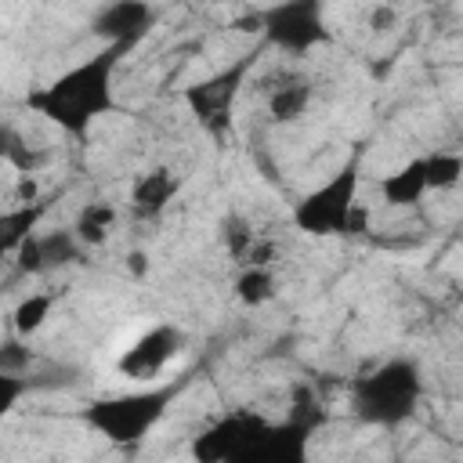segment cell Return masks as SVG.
<instances>
[{"instance_id":"obj_2","label":"cell","mask_w":463,"mask_h":463,"mask_svg":"<svg viewBox=\"0 0 463 463\" xmlns=\"http://www.w3.org/2000/svg\"><path fill=\"white\" fill-rule=\"evenodd\" d=\"M127 54H130V47H123V43H101L90 58L69 65L43 87L29 90L25 109H33L36 116L54 123L61 134L83 141L101 116L119 112L116 72Z\"/></svg>"},{"instance_id":"obj_9","label":"cell","mask_w":463,"mask_h":463,"mask_svg":"<svg viewBox=\"0 0 463 463\" xmlns=\"http://www.w3.org/2000/svg\"><path fill=\"white\" fill-rule=\"evenodd\" d=\"M156 18L159 14L148 0H105L90 18V33L101 43H123L134 51L152 33Z\"/></svg>"},{"instance_id":"obj_21","label":"cell","mask_w":463,"mask_h":463,"mask_svg":"<svg viewBox=\"0 0 463 463\" xmlns=\"http://www.w3.org/2000/svg\"><path fill=\"white\" fill-rule=\"evenodd\" d=\"M29 387H36V380H29V373H0V416L14 412L18 398L29 394Z\"/></svg>"},{"instance_id":"obj_17","label":"cell","mask_w":463,"mask_h":463,"mask_svg":"<svg viewBox=\"0 0 463 463\" xmlns=\"http://www.w3.org/2000/svg\"><path fill=\"white\" fill-rule=\"evenodd\" d=\"M257 239H260L257 228H253L242 213H224V217H221V246H224V253H228L235 264H242V260L250 257V250H253Z\"/></svg>"},{"instance_id":"obj_18","label":"cell","mask_w":463,"mask_h":463,"mask_svg":"<svg viewBox=\"0 0 463 463\" xmlns=\"http://www.w3.org/2000/svg\"><path fill=\"white\" fill-rule=\"evenodd\" d=\"M423 166H427V184L430 192H449L463 181V156L459 152H449V148H438L430 156H423Z\"/></svg>"},{"instance_id":"obj_22","label":"cell","mask_w":463,"mask_h":463,"mask_svg":"<svg viewBox=\"0 0 463 463\" xmlns=\"http://www.w3.org/2000/svg\"><path fill=\"white\" fill-rule=\"evenodd\" d=\"M29 362H33V354H29L25 344L7 340L0 347V373H29Z\"/></svg>"},{"instance_id":"obj_16","label":"cell","mask_w":463,"mask_h":463,"mask_svg":"<svg viewBox=\"0 0 463 463\" xmlns=\"http://www.w3.org/2000/svg\"><path fill=\"white\" fill-rule=\"evenodd\" d=\"M112 224H116V206L105 203V199H94V203H87V206L76 213L72 232L80 235V242H83L87 250H94V246H101V242L109 239Z\"/></svg>"},{"instance_id":"obj_3","label":"cell","mask_w":463,"mask_h":463,"mask_svg":"<svg viewBox=\"0 0 463 463\" xmlns=\"http://www.w3.org/2000/svg\"><path fill=\"white\" fill-rule=\"evenodd\" d=\"M423 402V369L409 354H394L351 380V412L380 430H394L416 416Z\"/></svg>"},{"instance_id":"obj_5","label":"cell","mask_w":463,"mask_h":463,"mask_svg":"<svg viewBox=\"0 0 463 463\" xmlns=\"http://www.w3.org/2000/svg\"><path fill=\"white\" fill-rule=\"evenodd\" d=\"M181 387L184 383L177 380V383H159V387H141V391L94 398L83 409V423L112 445H137L166 416V409H170V402L177 398Z\"/></svg>"},{"instance_id":"obj_4","label":"cell","mask_w":463,"mask_h":463,"mask_svg":"<svg viewBox=\"0 0 463 463\" xmlns=\"http://www.w3.org/2000/svg\"><path fill=\"white\" fill-rule=\"evenodd\" d=\"M362 188V159L351 152L322 184L304 192L293 203V228L315 239H333V235H358L365 232V210L358 203Z\"/></svg>"},{"instance_id":"obj_6","label":"cell","mask_w":463,"mask_h":463,"mask_svg":"<svg viewBox=\"0 0 463 463\" xmlns=\"http://www.w3.org/2000/svg\"><path fill=\"white\" fill-rule=\"evenodd\" d=\"M257 33L282 54L304 58L333 40L326 22V0H275L253 14Z\"/></svg>"},{"instance_id":"obj_10","label":"cell","mask_w":463,"mask_h":463,"mask_svg":"<svg viewBox=\"0 0 463 463\" xmlns=\"http://www.w3.org/2000/svg\"><path fill=\"white\" fill-rule=\"evenodd\" d=\"M83 253H87V246L80 242V235L72 228H58V232H33L11 257L22 275H43L51 268L76 264Z\"/></svg>"},{"instance_id":"obj_19","label":"cell","mask_w":463,"mask_h":463,"mask_svg":"<svg viewBox=\"0 0 463 463\" xmlns=\"http://www.w3.org/2000/svg\"><path fill=\"white\" fill-rule=\"evenodd\" d=\"M51 311H54V297H51V293H29V297L14 307L11 326H14V333L33 336V333L51 318Z\"/></svg>"},{"instance_id":"obj_23","label":"cell","mask_w":463,"mask_h":463,"mask_svg":"<svg viewBox=\"0 0 463 463\" xmlns=\"http://www.w3.org/2000/svg\"><path fill=\"white\" fill-rule=\"evenodd\" d=\"M398 25V11L391 7V4H376L373 11H369V29L373 33H391Z\"/></svg>"},{"instance_id":"obj_20","label":"cell","mask_w":463,"mask_h":463,"mask_svg":"<svg viewBox=\"0 0 463 463\" xmlns=\"http://www.w3.org/2000/svg\"><path fill=\"white\" fill-rule=\"evenodd\" d=\"M0 159L11 166V170H18V174H33L36 166H40V152H33L29 145H25V137L7 123L4 127V134H0Z\"/></svg>"},{"instance_id":"obj_13","label":"cell","mask_w":463,"mask_h":463,"mask_svg":"<svg viewBox=\"0 0 463 463\" xmlns=\"http://www.w3.org/2000/svg\"><path fill=\"white\" fill-rule=\"evenodd\" d=\"M311 101H315V87H311V80L289 72V76H282V80L268 90V119H271L275 127L297 123V119L311 109Z\"/></svg>"},{"instance_id":"obj_11","label":"cell","mask_w":463,"mask_h":463,"mask_svg":"<svg viewBox=\"0 0 463 463\" xmlns=\"http://www.w3.org/2000/svg\"><path fill=\"white\" fill-rule=\"evenodd\" d=\"M177 192H181V181L174 177V170L156 166V170H148V174H141L134 181V188H130V213L137 221H156L174 203Z\"/></svg>"},{"instance_id":"obj_8","label":"cell","mask_w":463,"mask_h":463,"mask_svg":"<svg viewBox=\"0 0 463 463\" xmlns=\"http://www.w3.org/2000/svg\"><path fill=\"white\" fill-rule=\"evenodd\" d=\"M181 347H184V329L174 322H156L130 347H123V354L116 358V373L127 380H152L181 354Z\"/></svg>"},{"instance_id":"obj_24","label":"cell","mask_w":463,"mask_h":463,"mask_svg":"<svg viewBox=\"0 0 463 463\" xmlns=\"http://www.w3.org/2000/svg\"><path fill=\"white\" fill-rule=\"evenodd\" d=\"M130 268H134V275L148 271V257H145V253H130Z\"/></svg>"},{"instance_id":"obj_15","label":"cell","mask_w":463,"mask_h":463,"mask_svg":"<svg viewBox=\"0 0 463 463\" xmlns=\"http://www.w3.org/2000/svg\"><path fill=\"white\" fill-rule=\"evenodd\" d=\"M279 297V275L271 264H242L235 275V300L246 307H264Z\"/></svg>"},{"instance_id":"obj_7","label":"cell","mask_w":463,"mask_h":463,"mask_svg":"<svg viewBox=\"0 0 463 463\" xmlns=\"http://www.w3.org/2000/svg\"><path fill=\"white\" fill-rule=\"evenodd\" d=\"M253 61H257V51H246V54L235 58L232 65H224V69H217V72H210V76H203V80H195V83L184 87L181 98H184L188 112L195 116V123H199L213 141H221V137L232 130V112H235L239 90H242V83H246Z\"/></svg>"},{"instance_id":"obj_14","label":"cell","mask_w":463,"mask_h":463,"mask_svg":"<svg viewBox=\"0 0 463 463\" xmlns=\"http://www.w3.org/2000/svg\"><path fill=\"white\" fill-rule=\"evenodd\" d=\"M47 213V199H33V203H14L11 210H4L0 217V250L14 253L40 224V217Z\"/></svg>"},{"instance_id":"obj_12","label":"cell","mask_w":463,"mask_h":463,"mask_svg":"<svg viewBox=\"0 0 463 463\" xmlns=\"http://www.w3.org/2000/svg\"><path fill=\"white\" fill-rule=\"evenodd\" d=\"M427 192H430V184H427L423 156L405 159L402 166H394L391 174L380 177V199H383V206H398V210H405V206H416Z\"/></svg>"},{"instance_id":"obj_1","label":"cell","mask_w":463,"mask_h":463,"mask_svg":"<svg viewBox=\"0 0 463 463\" xmlns=\"http://www.w3.org/2000/svg\"><path fill=\"white\" fill-rule=\"evenodd\" d=\"M322 420L326 412L311 387H297L286 420L275 423L253 409H235L195 438L192 456L206 463H300L307 456L311 430Z\"/></svg>"}]
</instances>
